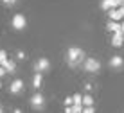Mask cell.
Here are the masks:
<instances>
[{
  "mask_svg": "<svg viewBox=\"0 0 124 113\" xmlns=\"http://www.w3.org/2000/svg\"><path fill=\"white\" fill-rule=\"evenodd\" d=\"M85 61V52L79 49V47H70L67 50V63L70 68H76L78 65H81Z\"/></svg>",
  "mask_w": 124,
  "mask_h": 113,
  "instance_id": "obj_1",
  "label": "cell"
},
{
  "mask_svg": "<svg viewBox=\"0 0 124 113\" xmlns=\"http://www.w3.org/2000/svg\"><path fill=\"white\" fill-rule=\"evenodd\" d=\"M85 72H90V74H97L101 70V61L95 58H85V61L81 63Z\"/></svg>",
  "mask_w": 124,
  "mask_h": 113,
  "instance_id": "obj_2",
  "label": "cell"
},
{
  "mask_svg": "<svg viewBox=\"0 0 124 113\" xmlns=\"http://www.w3.org/2000/svg\"><path fill=\"white\" fill-rule=\"evenodd\" d=\"M13 27L16 29V31H23L25 29V25H27V20H25V16L22 15V13H18V15H15L13 16Z\"/></svg>",
  "mask_w": 124,
  "mask_h": 113,
  "instance_id": "obj_3",
  "label": "cell"
},
{
  "mask_svg": "<svg viewBox=\"0 0 124 113\" xmlns=\"http://www.w3.org/2000/svg\"><path fill=\"white\" fill-rule=\"evenodd\" d=\"M31 106L34 108V110H43V106H45V97H43L40 92L34 93L32 97H31Z\"/></svg>",
  "mask_w": 124,
  "mask_h": 113,
  "instance_id": "obj_4",
  "label": "cell"
},
{
  "mask_svg": "<svg viewBox=\"0 0 124 113\" xmlns=\"http://www.w3.org/2000/svg\"><path fill=\"white\" fill-rule=\"evenodd\" d=\"M50 68V61L47 58H40L36 63H34V70L36 72H40V74H43V72H47Z\"/></svg>",
  "mask_w": 124,
  "mask_h": 113,
  "instance_id": "obj_5",
  "label": "cell"
},
{
  "mask_svg": "<svg viewBox=\"0 0 124 113\" xmlns=\"http://www.w3.org/2000/svg\"><path fill=\"white\" fill-rule=\"evenodd\" d=\"M22 90H23V81H22V79H15V81L9 84V92H11L13 95H18Z\"/></svg>",
  "mask_w": 124,
  "mask_h": 113,
  "instance_id": "obj_6",
  "label": "cell"
},
{
  "mask_svg": "<svg viewBox=\"0 0 124 113\" xmlns=\"http://www.w3.org/2000/svg\"><path fill=\"white\" fill-rule=\"evenodd\" d=\"M124 45V34L122 32H113L112 34V47L119 49V47Z\"/></svg>",
  "mask_w": 124,
  "mask_h": 113,
  "instance_id": "obj_7",
  "label": "cell"
},
{
  "mask_svg": "<svg viewBox=\"0 0 124 113\" xmlns=\"http://www.w3.org/2000/svg\"><path fill=\"white\" fill-rule=\"evenodd\" d=\"M110 67L112 68H122L124 67V58L122 56H112L110 58Z\"/></svg>",
  "mask_w": 124,
  "mask_h": 113,
  "instance_id": "obj_8",
  "label": "cell"
},
{
  "mask_svg": "<svg viewBox=\"0 0 124 113\" xmlns=\"http://www.w3.org/2000/svg\"><path fill=\"white\" fill-rule=\"evenodd\" d=\"M106 29H108L112 34H113V32H122V31H121V23H119V22H115V20H110L108 25H106Z\"/></svg>",
  "mask_w": 124,
  "mask_h": 113,
  "instance_id": "obj_9",
  "label": "cell"
},
{
  "mask_svg": "<svg viewBox=\"0 0 124 113\" xmlns=\"http://www.w3.org/2000/svg\"><path fill=\"white\" fill-rule=\"evenodd\" d=\"M41 83H43V75H41L40 72H36V74H34V77H32V88L38 90L41 86Z\"/></svg>",
  "mask_w": 124,
  "mask_h": 113,
  "instance_id": "obj_10",
  "label": "cell"
},
{
  "mask_svg": "<svg viewBox=\"0 0 124 113\" xmlns=\"http://www.w3.org/2000/svg\"><path fill=\"white\" fill-rule=\"evenodd\" d=\"M2 67L7 70V74H15V70H16V63L13 61V59H7V61L2 65Z\"/></svg>",
  "mask_w": 124,
  "mask_h": 113,
  "instance_id": "obj_11",
  "label": "cell"
},
{
  "mask_svg": "<svg viewBox=\"0 0 124 113\" xmlns=\"http://www.w3.org/2000/svg\"><path fill=\"white\" fill-rule=\"evenodd\" d=\"M113 0H101V9H104V11H110V9H113Z\"/></svg>",
  "mask_w": 124,
  "mask_h": 113,
  "instance_id": "obj_12",
  "label": "cell"
},
{
  "mask_svg": "<svg viewBox=\"0 0 124 113\" xmlns=\"http://www.w3.org/2000/svg\"><path fill=\"white\" fill-rule=\"evenodd\" d=\"M83 106H93V97L90 93H85L83 95Z\"/></svg>",
  "mask_w": 124,
  "mask_h": 113,
  "instance_id": "obj_13",
  "label": "cell"
},
{
  "mask_svg": "<svg viewBox=\"0 0 124 113\" xmlns=\"http://www.w3.org/2000/svg\"><path fill=\"white\" fill-rule=\"evenodd\" d=\"M70 108H72V113H83V108L85 106H83V104H72Z\"/></svg>",
  "mask_w": 124,
  "mask_h": 113,
  "instance_id": "obj_14",
  "label": "cell"
},
{
  "mask_svg": "<svg viewBox=\"0 0 124 113\" xmlns=\"http://www.w3.org/2000/svg\"><path fill=\"white\" fill-rule=\"evenodd\" d=\"M7 59H9V58H7V52L6 50H0V65H4Z\"/></svg>",
  "mask_w": 124,
  "mask_h": 113,
  "instance_id": "obj_15",
  "label": "cell"
},
{
  "mask_svg": "<svg viewBox=\"0 0 124 113\" xmlns=\"http://www.w3.org/2000/svg\"><path fill=\"white\" fill-rule=\"evenodd\" d=\"M72 99H74V104H83V97H81V93L72 95Z\"/></svg>",
  "mask_w": 124,
  "mask_h": 113,
  "instance_id": "obj_16",
  "label": "cell"
},
{
  "mask_svg": "<svg viewBox=\"0 0 124 113\" xmlns=\"http://www.w3.org/2000/svg\"><path fill=\"white\" fill-rule=\"evenodd\" d=\"M83 113H95V110H93V106H85Z\"/></svg>",
  "mask_w": 124,
  "mask_h": 113,
  "instance_id": "obj_17",
  "label": "cell"
},
{
  "mask_svg": "<svg viewBox=\"0 0 124 113\" xmlns=\"http://www.w3.org/2000/svg\"><path fill=\"white\" fill-rule=\"evenodd\" d=\"M2 4H4V6H15V4H16V0H2Z\"/></svg>",
  "mask_w": 124,
  "mask_h": 113,
  "instance_id": "obj_18",
  "label": "cell"
},
{
  "mask_svg": "<svg viewBox=\"0 0 124 113\" xmlns=\"http://www.w3.org/2000/svg\"><path fill=\"white\" fill-rule=\"evenodd\" d=\"M72 104H74V99H72V97H67V99H65V106H72Z\"/></svg>",
  "mask_w": 124,
  "mask_h": 113,
  "instance_id": "obj_19",
  "label": "cell"
},
{
  "mask_svg": "<svg viewBox=\"0 0 124 113\" xmlns=\"http://www.w3.org/2000/svg\"><path fill=\"white\" fill-rule=\"evenodd\" d=\"M16 58H18V59H25V54H23L22 50H18V54H16Z\"/></svg>",
  "mask_w": 124,
  "mask_h": 113,
  "instance_id": "obj_20",
  "label": "cell"
},
{
  "mask_svg": "<svg viewBox=\"0 0 124 113\" xmlns=\"http://www.w3.org/2000/svg\"><path fill=\"white\" fill-rule=\"evenodd\" d=\"M85 90H86V93H90L92 92V84H86V86H85Z\"/></svg>",
  "mask_w": 124,
  "mask_h": 113,
  "instance_id": "obj_21",
  "label": "cell"
},
{
  "mask_svg": "<svg viewBox=\"0 0 124 113\" xmlns=\"http://www.w3.org/2000/svg\"><path fill=\"white\" fill-rule=\"evenodd\" d=\"M121 31H122V34H124V22L121 23Z\"/></svg>",
  "mask_w": 124,
  "mask_h": 113,
  "instance_id": "obj_22",
  "label": "cell"
},
{
  "mask_svg": "<svg viewBox=\"0 0 124 113\" xmlns=\"http://www.w3.org/2000/svg\"><path fill=\"white\" fill-rule=\"evenodd\" d=\"M13 113H22V111H20V110H15V111H13Z\"/></svg>",
  "mask_w": 124,
  "mask_h": 113,
  "instance_id": "obj_23",
  "label": "cell"
},
{
  "mask_svg": "<svg viewBox=\"0 0 124 113\" xmlns=\"http://www.w3.org/2000/svg\"><path fill=\"white\" fill-rule=\"evenodd\" d=\"M0 113H2V106H0Z\"/></svg>",
  "mask_w": 124,
  "mask_h": 113,
  "instance_id": "obj_24",
  "label": "cell"
},
{
  "mask_svg": "<svg viewBox=\"0 0 124 113\" xmlns=\"http://www.w3.org/2000/svg\"><path fill=\"white\" fill-rule=\"evenodd\" d=\"M0 88H2V83H0Z\"/></svg>",
  "mask_w": 124,
  "mask_h": 113,
  "instance_id": "obj_25",
  "label": "cell"
}]
</instances>
